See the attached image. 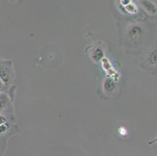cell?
Instances as JSON below:
<instances>
[{"label":"cell","instance_id":"cell-4","mask_svg":"<svg viewBox=\"0 0 157 156\" xmlns=\"http://www.w3.org/2000/svg\"><path fill=\"white\" fill-rule=\"evenodd\" d=\"M0 114L7 119L13 116L12 100L7 93H0Z\"/></svg>","mask_w":157,"mask_h":156},{"label":"cell","instance_id":"cell-1","mask_svg":"<svg viewBox=\"0 0 157 156\" xmlns=\"http://www.w3.org/2000/svg\"><path fill=\"white\" fill-rule=\"evenodd\" d=\"M148 30L141 22H135L130 24L125 31V39L129 46L138 48L145 42L147 38Z\"/></svg>","mask_w":157,"mask_h":156},{"label":"cell","instance_id":"cell-5","mask_svg":"<svg viewBox=\"0 0 157 156\" xmlns=\"http://www.w3.org/2000/svg\"><path fill=\"white\" fill-rule=\"evenodd\" d=\"M141 5L144 10L151 17H155L157 15V4L152 1H141Z\"/></svg>","mask_w":157,"mask_h":156},{"label":"cell","instance_id":"cell-13","mask_svg":"<svg viewBox=\"0 0 157 156\" xmlns=\"http://www.w3.org/2000/svg\"><path fill=\"white\" fill-rule=\"evenodd\" d=\"M155 143H157V136L156 137H155V138H154L153 140H152V141H149V142L148 143V145H152V144H155Z\"/></svg>","mask_w":157,"mask_h":156},{"label":"cell","instance_id":"cell-12","mask_svg":"<svg viewBox=\"0 0 157 156\" xmlns=\"http://www.w3.org/2000/svg\"><path fill=\"white\" fill-rule=\"evenodd\" d=\"M6 88L4 86V84H2V82L0 81V93H6Z\"/></svg>","mask_w":157,"mask_h":156},{"label":"cell","instance_id":"cell-6","mask_svg":"<svg viewBox=\"0 0 157 156\" xmlns=\"http://www.w3.org/2000/svg\"><path fill=\"white\" fill-rule=\"evenodd\" d=\"M13 126L10 122L7 121L5 124L0 125V140L1 141H6L10 136L11 135Z\"/></svg>","mask_w":157,"mask_h":156},{"label":"cell","instance_id":"cell-2","mask_svg":"<svg viewBox=\"0 0 157 156\" xmlns=\"http://www.w3.org/2000/svg\"><path fill=\"white\" fill-rule=\"evenodd\" d=\"M15 74L13 70V65L11 60H5L0 59V81L6 88V92L12 100L13 86L14 84Z\"/></svg>","mask_w":157,"mask_h":156},{"label":"cell","instance_id":"cell-9","mask_svg":"<svg viewBox=\"0 0 157 156\" xmlns=\"http://www.w3.org/2000/svg\"><path fill=\"white\" fill-rule=\"evenodd\" d=\"M124 7L125 10L131 14H135L137 13L138 11V6H137L135 3H134L133 2H131V1L130 3H128V5H126Z\"/></svg>","mask_w":157,"mask_h":156},{"label":"cell","instance_id":"cell-10","mask_svg":"<svg viewBox=\"0 0 157 156\" xmlns=\"http://www.w3.org/2000/svg\"><path fill=\"white\" fill-rule=\"evenodd\" d=\"M6 148V141H1L0 140V156H2L3 152L5 151Z\"/></svg>","mask_w":157,"mask_h":156},{"label":"cell","instance_id":"cell-7","mask_svg":"<svg viewBox=\"0 0 157 156\" xmlns=\"http://www.w3.org/2000/svg\"><path fill=\"white\" fill-rule=\"evenodd\" d=\"M104 57V50L102 47L95 46V48L92 51V59L98 62L103 59Z\"/></svg>","mask_w":157,"mask_h":156},{"label":"cell","instance_id":"cell-8","mask_svg":"<svg viewBox=\"0 0 157 156\" xmlns=\"http://www.w3.org/2000/svg\"><path fill=\"white\" fill-rule=\"evenodd\" d=\"M103 89L105 92L112 93L116 89L115 81L112 78H106L103 83Z\"/></svg>","mask_w":157,"mask_h":156},{"label":"cell","instance_id":"cell-3","mask_svg":"<svg viewBox=\"0 0 157 156\" xmlns=\"http://www.w3.org/2000/svg\"><path fill=\"white\" fill-rule=\"evenodd\" d=\"M144 70L147 72L155 73L157 74V48H152L146 51L144 55Z\"/></svg>","mask_w":157,"mask_h":156},{"label":"cell","instance_id":"cell-11","mask_svg":"<svg viewBox=\"0 0 157 156\" xmlns=\"http://www.w3.org/2000/svg\"><path fill=\"white\" fill-rule=\"evenodd\" d=\"M7 121H8V119H7L5 116L0 114V125L5 124V123H6Z\"/></svg>","mask_w":157,"mask_h":156}]
</instances>
